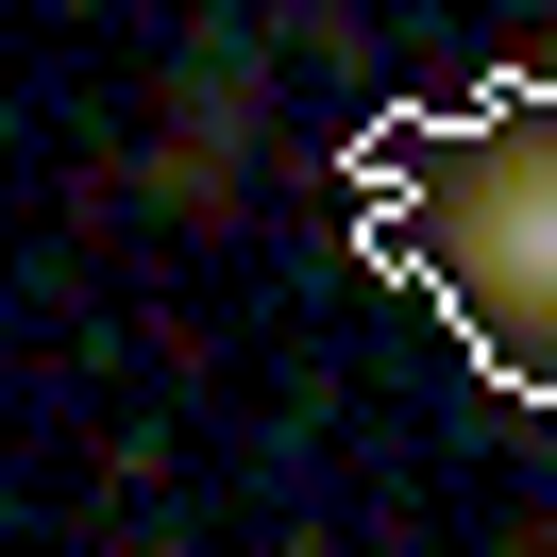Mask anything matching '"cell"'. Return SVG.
<instances>
[{"label": "cell", "mask_w": 557, "mask_h": 557, "mask_svg": "<svg viewBox=\"0 0 557 557\" xmlns=\"http://www.w3.org/2000/svg\"><path fill=\"white\" fill-rule=\"evenodd\" d=\"M355 253L456 321L507 406H557V69L490 102H388L355 136Z\"/></svg>", "instance_id": "cell-1"}]
</instances>
